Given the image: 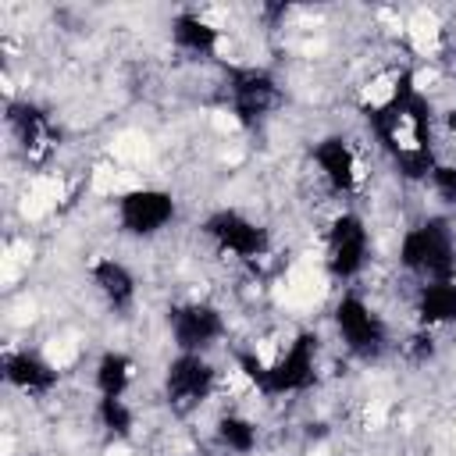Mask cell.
<instances>
[{
	"label": "cell",
	"instance_id": "6da1fadb",
	"mask_svg": "<svg viewBox=\"0 0 456 456\" xmlns=\"http://www.w3.org/2000/svg\"><path fill=\"white\" fill-rule=\"evenodd\" d=\"M367 125L374 128L378 142L395 160L399 175L424 178L435 167V157H431V110H428V100L417 93L410 71H403L395 78V89H392V96L385 103L367 107Z\"/></svg>",
	"mask_w": 456,
	"mask_h": 456
},
{
	"label": "cell",
	"instance_id": "7a4b0ae2",
	"mask_svg": "<svg viewBox=\"0 0 456 456\" xmlns=\"http://www.w3.org/2000/svg\"><path fill=\"white\" fill-rule=\"evenodd\" d=\"M399 260L413 274H424L431 281H452V274H456V246H452L449 224L442 217H431V221L410 228L403 246H399Z\"/></svg>",
	"mask_w": 456,
	"mask_h": 456
},
{
	"label": "cell",
	"instance_id": "3957f363",
	"mask_svg": "<svg viewBox=\"0 0 456 456\" xmlns=\"http://www.w3.org/2000/svg\"><path fill=\"white\" fill-rule=\"evenodd\" d=\"M210 388H214V367L200 353H182L178 360H171L164 392L175 413H189L192 406H200L210 395Z\"/></svg>",
	"mask_w": 456,
	"mask_h": 456
},
{
	"label": "cell",
	"instance_id": "277c9868",
	"mask_svg": "<svg viewBox=\"0 0 456 456\" xmlns=\"http://www.w3.org/2000/svg\"><path fill=\"white\" fill-rule=\"evenodd\" d=\"M228 96H232V110L242 125H253L267 110H274L281 100L274 78L260 68H228Z\"/></svg>",
	"mask_w": 456,
	"mask_h": 456
},
{
	"label": "cell",
	"instance_id": "5b68a950",
	"mask_svg": "<svg viewBox=\"0 0 456 456\" xmlns=\"http://www.w3.org/2000/svg\"><path fill=\"white\" fill-rule=\"evenodd\" d=\"M314 353H317V338L310 331L296 335V342L289 346V353L274 363V367H264V378H260V392L264 395H285V392H299L314 381Z\"/></svg>",
	"mask_w": 456,
	"mask_h": 456
},
{
	"label": "cell",
	"instance_id": "8992f818",
	"mask_svg": "<svg viewBox=\"0 0 456 456\" xmlns=\"http://www.w3.org/2000/svg\"><path fill=\"white\" fill-rule=\"evenodd\" d=\"M335 324H338V331H342L349 353H356L360 360L381 356V349H385V324L367 310L363 299L346 296V299L335 306Z\"/></svg>",
	"mask_w": 456,
	"mask_h": 456
},
{
	"label": "cell",
	"instance_id": "52a82bcc",
	"mask_svg": "<svg viewBox=\"0 0 456 456\" xmlns=\"http://www.w3.org/2000/svg\"><path fill=\"white\" fill-rule=\"evenodd\" d=\"M203 232L221 246V249H228V253H235V256H242V260H256V256H264L267 253V232L260 228V224H253V221H246L242 214H235V210H217V214H210L207 221H203Z\"/></svg>",
	"mask_w": 456,
	"mask_h": 456
},
{
	"label": "cell",
	"instance_id": "ba28073f",
	"mask_svg": "<svg viewBox=\"0 0 456 456\" xmlns=\"http://www.w3.org/2000/svg\"><path fill=\"white\" fill-rule=\"evenodd\" d=\"M118 217L128 235H153L175 217V200L160 189H132L118 200Z\"/></svg>",
	"mask_w": 456,
	"mask_h": 456
},
{
	"label": "cell",
	"instance_id": "9c48e42d",
	"mask_svg": "<svg viewBox=\"0 0 456 456\" xmlns=\"http://www.w3.org/2000/svg\"><path fill=\"white\" fill-rule=\"evenodd\" d=\"M367 260V228L356 214H342L335 217L331 232H328V267L335 278H353L360 274Z\"/></svg>",
	"mask_w": 456,
	"mask_h": 456
},
{
	"label": "cell",
	"instance_id": "30bf717a",
	"mask_svg": "<svg viewBox=\"0 0 456 456\" xmlns=\"http://www.w3.org/2000/svg\"><path fill=\"white\" fill-rule=\"evenodd\" d=\"M167 324H171V335H175L182 353H196V349L210 346L214 338H221V331H224L221 314L214 306H207V303L171 306L167 310Z\"/></svg>",
	"mask_w": 456,
	"mask_h": 456
},
{
	"label": "cell",
	"instance_id": "8fae6325",
	"mask_svg": "<svg viewBox=\"0 0 456 456\" xmlns=\"http://www.w3.org/2000/svg\"><path fill=\"white\" fill-rule=\"evenodd\" d=\"M7 125L18 135V142L28 153V160H46L50 150L57 146V135H53L46 114L39 107H32V103H11L7 107Z\"/></svg>",
	"mask_w": 456,
	"mask_h": 456
},
{
	"label": "cell",
	"instance_id": "7c38bea8",
	"mask_svg": "<svg viewBox=\"0 0 456 456\" xmlns=\"http://www.w3.org/2000/svg\"><path fill=\"white\" fill-rule=\"evenodd\" d=\"M314 160L324 171V178L331 182V189L353 192V185H356V160H353V150L346 146V139H338V135L321 139L314 146Z\"/></svg>",
	"mask_w": 456,
	"mask_h": 456
},
{
	"label": "cell",
	"instance_id": "4fadbf2b",
	"mask_svg": "<svg viewBox=\"0 0 456 456\" xmlns=\"http://www.w3.org/2000/svg\"><path fill=\"white\" fill-rule=\"evenodd\" d=\"M4 378L28 395H43L57 385V370L50 363H43L36 353H7L4 356Z\"/></svg>",
	"mask_w": 456,
	"mask_h": 456
},
{
	"label": "cell",
	"instance_id": "5bb4252c",
	"mask_svg": "<svg viewBox=\"0 0 456 456\" xmlns=\"http://www.w3.org/2000/svg\"><path fill=\"white\" fill-rule=\"evenodd\" d=\"M417 317L420 324H449L456 321V281H431L417 296Z\"/></svg>",
	"mask_w": 456,
	"mask_h": 456
},
{
	"label": "cell",
	"instance_id": "9a60e30c",
	"mask_svg": "<svg viewBox=\"0 0 456 456\" xmlns=\"http://www.w3.org/2000/svg\"><path fill=\"white\" fill-rule=\"evenodd\" d=\"M93 281L100 285V292L107 296V303H110L114 310H125V306L132 303V296H135V278H132L128 267L118 264V260H100V264L93 267Z\"/></svg>",
	"mask_w": 456,
	"mask_h": 456
},
{
	"label": "cell",
	"instance_id": "2e32d148",
	"mask_svg": "<svg viewBox=\"0 0 456 456\" xmlns=\"http://www.w3.org/2000/svg\"><path fill=\"white\" fill-rule=\"evenodd\" d=\"M171 36H175V43H178L182 50H189V53H214V46H217V28L207 25V21L196 18V14H178V18L171 21Z\"/></svg>",
	"mask_w": 456,
	"mask_h": 456
},
{
	"label": "cell",
	"instance_id": "e0dca14e",
	"mask_svg": "<svg viewBox=\"0 0 456 456\" xmlns=\"http://www.w3.org/2000/svg\"><path fill=\"white\" fill-rule=\"evenodd\" d=\"M132 381V360L125 353H103L96 363V388L100 395H121Z\"/></svg>",
	"mask_w": 456,
	"mask_h": 456
},
{
	"label": "cell",
	"instance_id": "ac0fdd59",
	"mask_svg": "<svg viewBox=\"0 0 456 456\" xmlns=\"http://www.w3.org/2000/svg\"><path fill=\"white\" fill-rule=\"evenodd\" d=\"M217 438L232 449V452H249L256 445V428L242 417H221L217 424Z\"/></svg>",
	"mask_w": 456,
	"mask_h": 456
},
{
	"label": "cell",
	"instance_id": "d6986e66",
	"mask_svg": "<svg viewBox=\"0 0 456 456\" xmlns=\"http://www.w3.org/2000/svg\"><path fill=\"white\" fill-rule=\"evenodd\" d=\"M100 420H103V428L114 431V435H128V431H132V413H128V406L121 403V395H103V399H100Z\"/></svg>",
	"mask_w": 456,
	"mask_h": 456
},
{
	"label": "cell",
	"instance_id": "ffe728a7",
	"mask_svg": "<svg viewBox=\"0 0 456 456\" xmlns=\"http://www.w3.org/2000/svg\"><path fill=\"white\" fill-rule=\"evenodd\" d=\"M431 182L445 200H456V164H435L431 167Z\"/></svg>",
	"mask_w": 456,
	"mask_h": 456
},
{
	"label": "cell",
	"instance_id": "44dd1931",
	"mask_svg": "<svg viewBox=\"0 0 456 456\" xmlns=\"http://www.w3.org/2000/svg\"><path fill=\"white\" fill-rule=\"evenodd\" d=\"M431 353H435L431 335H413V338H410V356H413V360H428Z\"/></svg>",
	"mask_w": 456,
	"mask_h": 456
}]
</instances>
